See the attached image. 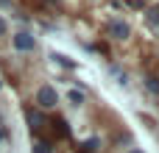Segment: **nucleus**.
<instances>
[{
    "mask_svg": "<svg viewBox=\"0 0 159 153\" xmlns=\"http://www.w3.org/2000/svg\"><path fill=\"white\" fill-rule=\"evenodd\" d=\"M36 103H39L42 109H53V106L59 103L56 89H53V86H39V89H36Z\"/></svg>",
    "mask_w": 159,
    "mask_h": 153,
    "instance_id": "nucleus-1",
    "label": "nucleus"
},
{
    "mask_svg": "<svg viewBox=\"0 0 159 153\" xmlns=\"http://www.w3.org/2000/svg\"><path fill=\"white\" fill-rule=\"evenodd\" d=\"M11 42H14V47H17V50H22V53H31V50L36 47V42H34V36H31V33H14V39H11Z\"/></svg>",
    "mask_w": 159,
    "mask_h": 153,
    "instance_id": "nucleus-2",
    "label": "nucleus"
},
{
    "mask_svg": "<svg viewBox=\"0 0 159 153\" xmlns=\"http://www.w3.org/2000/svg\"><path fill=\"white\" fill-rule=\"evenodd\" d=\"M109 33H112L115 39H126V36H129V25L120 22V20H115V22H109Z\"/></svg>",
    "mask_w": 159,
    "mask_h": 153,
    "instance_id": "nucleus-3",
    "label": "nucleus"
},
{
    "mask_svg": "<svg viewBox=\"0 0 159 153\" xmlns=\"http://www.w3.org/2000/svg\"><path fill=\"white\" fill-rule=\"evenodd\" d=\"M25 120H28L31 131H39V128L45 125V117H42L39 111H34V109H28V111H25Z\"/></svg>",
    "mask_w": 159,
    "mask_h": 153,
    "instance_id": "nucleus-4",
    "label": "nucleus"
},
{
    "mask_svg": "<svg viewBox=\"0 0 159 153\" xmlns=\"http://www.w3.org/2000/svg\"><path fill=\"white\" fill-rule=\"evenodd\" d=\"M53 131H56V137H70V128H67V123L59 117V120H53Z\"/></svg>",
    "mask_w": 159,
    "mask_h": 153,
    "instance_id": "nucleus-5",
    "label": "nucleus"
},
{
    "mask_svg": "<svg viewBox=\"0 0 159 153\" xmlns=\"http://www.w3.org/2000/svg\"><path fill=\"white\" fill-rule=\"evenodd\" d=\"M34 153H53L50 151V142H36L34 145Z\"/></svg>",
    "mask_w": 159,
    "mask_h": 153,
    "instance_id": "nucleus-6",
    "label": "nucleus"
},
{
    "mask_svg": "<svg viewBox=\"0 0 159 153\" xmlns=\"http://www.w3.org/2000/svg\"><path fill=\"white\" fill-rule=\"evenodd\" d=\"M70 100H73V106H81L84 103V95L81 92H70Z\"/></svg>",
    "mask_w": 159,
    "mask_h": 153,
    "instance_id": "nucleus-7",
    "label": "nucleus"
},
{
    "mask_svg": "<svg viewBox=\"0 0 159 153\" xmlns=\"http://www.w3.org/2000/svg\"><path fill=\"white\" fill-rule=\"evenodd\" d=\"M148 89H151V92H159V84H157V78H148Z\"/></svg>",
    "mask_w": 159,
    "mask_h": 153,
    "instance_id": "nucleus-8",
    "label": "nucleus"
},
{
    "mask_svg": "<svg viewBox=\"0 0 159 153\" xmlns=\"http://www.w3.org/2000/svg\"><path fill=\"white\" fill-rule=\"evenodd\" d=\"M0 36H6V20L0 17Z\"/></svg>",
    "mask_w": 159,
    "mask_h": 153,
    "instance_id": "nucleus-9",
    "label": "nucleus"
},
{
    "mask_svg": "<svg viewBox=\"0 0 159 153\" xmlns=\"http://www.w3.org/2000/svg\"><path fill=\"white\" fill-rule=\"evenodd\" d=\"M134 153H137V151H134Z\"/></svg>",
    "mask_w": 159,
    "mask_h": 153,
    "instance_id": "nucleus-10",
    "label": "nucleus"
}]
</instances>
